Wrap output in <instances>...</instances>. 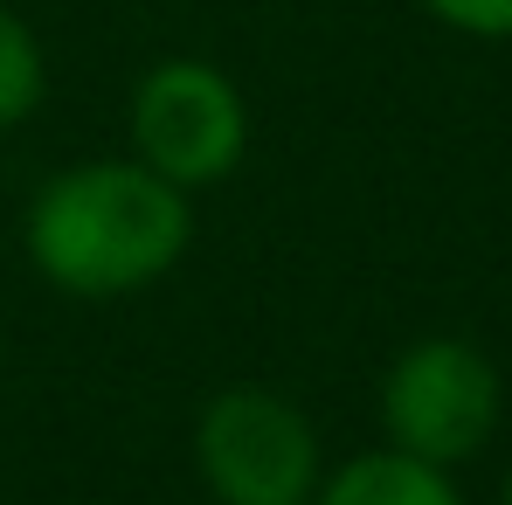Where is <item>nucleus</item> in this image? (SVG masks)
Here are the masks:
<instances>
[{
	"label": "nucleus",
	"mask_w": 512,
	"mask_h": 505,
	"mask_svg": "<svg viewBox=\"0 0 512 505\" xmlns=\"http://www.w3.org/2000/svg\"><path fill=\"white\" fill-rule=\"evenodd\" d=\"M429 21L471 42H512V0H416Z\"/></svg>",
	"instance_id": "nucleus-7"
},
{
	"label": "nucleus",
	"mask_w": 512,
	"mask_h": 505,
	"mask_svg": "<svg viewBox=\"0 0 512 505\" xmlns=\"http://www.w3.org/2000/svg\"><path fill=\"white\" fill-rule=\"evenodd\" d=\"M194 471L215 505H312L326 450L284 388L236 381L215 388L194 416Z\"/></svg>",
	"instance_id": "nucleus-2"
},
{
	"label": "nucleus",
	"mask_w": 512,
	"mask_h": 505,
	"mask_svg": "<svg viewBox=\"0 0 512 505\" xmlns=\"http://www.w3.org/2000/svg\"><path fill=\"white\" fill-rule=\"evenodd\" d=\"M21 243L42 284L111 305L153 291L194 243V194L139 160H77L49 173L21 215Z\"/></svg>",
	"instance_id": "nucleus-1"
},
{
	"label": "nucleus",
	"mask_w": 512,
	"mask_h": 505,
	"mask_svg": "<svg viewBox=\"0 0 512 505\" xmlns=\"http://www.w3.org/2000/svg\"><path fill=\"white\" fill-rule=\"evenodd\" d=\"M506 416V381L492 367L485 346L457 333H429L416 346H402L381 374V429L388 450L423 457L436 471L471 464Z\"/></svg>",
	"instance_id": "nucleus-3"
},
{
	"label": "nucleus",
	"mask_w": 512,
	"mask_h": 505,
	"mask_svg": "<svg viewBox=\"0 0 512 505\" xmlns=\"http://www.w3.org/2000/svg\"><path fill=\"white\" fill-rule=\"evenodd\" d=\"M312 505H464V492L450 485V471L381 443V450L346 457L340 471H326Z\"/></svg>",
	"instance_id": "nucleus-5"
},
{
	"label": "nucleus",
	"mask_w": 512,
	"mask_h": 505,
	"mask_svg": "<svg viewBox=\"0 0 512 505\" xmlns=\"http://www.w3.org/2000/svg\"><path fill=\"white\" fill-rule=\"evenodd\" d=\"M499 505H512V457H506V485H499Z\"/></svg>",
	"instance_id": "nucleus-8"
},
{
	"label": "nucleus",
	"mask_w": 512,
	"mask_h": 505,
	"mask_svg": "<svg viewBox=\"0 0 512 505\" xmlns=\"http://www.w3.org/2000/svg\"><path fill=\"white\" fill-rule=\"evenodd\" d=\"M49 97V56L35 42V28L0 0V132L28 125Z\"/></svg>",
	"instance_id": "nucleus-6"
},
{
	"label": "nucleus",
	"mask_w": 512,
	"mask_h": 505,
	"mask_svg": "<svg viewBox=\"0 0 512 505\" xmlns=\"http://www.w3.org/2000/svg\"><path fill=\"white\" fill-rule=\"evenodd\" d=\"M250 153V104L208 56H167L132 90V160L173 180L180 194H208Z\"/></svg>",
	"instance_id": "nucleus-4"
}]
</instances>
